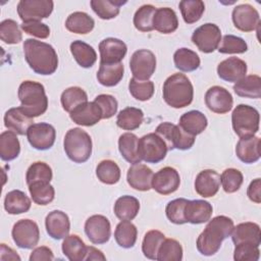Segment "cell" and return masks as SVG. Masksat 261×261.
Listing matches in <instances>:
<instances>
[{"mask_svg": "<svg viewBox=\"0 0 261 261\" xmlns=\"http://www.w3.org/2000/svg\"><path fill=\"white\" fill-rule=\"evenodd\" d=\"M23 53L29 66L38 74L50 75L58 67L57 53L50 44L27 39L23 42Z\"/></svg>", "mask_w": 261, "mask_h": 261, "instance_id": "6da1fadb", "label": "cell"}, {"mask_svg": "<svg viewBox=\"0 0 261 261\" xmlns=\"http://www.w3.org/2000/svg\"><path fill=\"white\" fill-rule=\"evenodd\" d=\"M233 221L225 215H218L209 219L205 229L197 239V250L204 256L216 254L222 241L228 238L233 229Z\"/></svg>", "mask_w": 261, "mask_h": 261, "instance_id": "7a4b0ae2", "label": "cell"}, {"mask_svg": "<svg viewBox=\"0 0 261 261\" xmlns=\"http://www.w3.org/2000/svg\"><path fill=\"white\" fill-rule=\"evenodd\" d=\"M163 99L173 108L189 106L194 98V88L189 77L184 73H173L163 84Z\"/></svg>", "mask_w": 261, "mask_h": 261, "instance_id": "3957f363", "label": "cell"}, {"mask_svg": "<svg viewBox=\"0 0 261 261\" xmlns=\"http://www.w3.org/2000/svg\"><path fill=\"white\" fill-rule=\"evenodd\" d=\"M20 107L31 117L44 114L48 108V98L42 84L34 81H24L18 87Z\"/></svg>", "mask_w": 261, "mask_h": 261, "instance_id": "277c9868", "label": "cell"}, {"mask_svg": "<svg viewBox=\"0 0 261 261\" xmlns=\"http://www.w3.org/2000/svg\"><path fill=\"white\" fill-rule=\"evenodd\" d=\"M63 147L67 157L75 163H84L92 154V139L90 135L80 128H70L64 137Z\"/></svg>", "mask_w": 261, "mask_h": 261, "instance_id": "5b68a950", "label": "cell"}, {"mask_svg": "<svg viewBox=\"0 0 261 261\" xmlns=\"http://www.w3.org/2000/svg\"><path fill=\"white\" fill-rule=\"evenodd\" d=\"M259 121L258 110L250 105L240 104L231 113V125L240 138L255 136L259 130Z\"/></svg>", "mask_w": 261, "mask_h": 261, "instance_id": "8992f818", "label": "cell"}, {"mask_svg": "<svg viewBox=\"0 0 261 261\" xmlns=\"http://www.w3.org/2000/svg\"><path fill=\"white\" fill-rule=\"evenodd\" d=\"M155 133L159 135L165 142L168 150H189L195 143V137L186 133L179 125H175L171 122L160 123Z\"/></svg>", "mask_w": 261, "mask_h": 261, "instance_id": "52a82bcc", "label": "cell"}, {"mask_svg": "<svg viewBox=\"0 0 261 261\" xmlns=\"http://www.w3.org/2000/svg\"><path fill=\"white\" fill-rule=\"evenodd\" d=\"M168 148L163 139L156 133H150L139 139V154L147 163H158L162 161Z\"/></svg>", "mask_w": 261, "mask_h": 261, "instance_id": "ba28073f", "label": "cell"}, {"mask_svg": "<svg viewBox=\"0 0 261 261\" xmlns=\"http://www.w3.org/2000/svg\"><path fill=\"white\" fill-rule=\"evenodd\" d=\"M221 41V31L219 27L212 22H207L196 29L192 35V42L204 53H212L218 49Z\"/></svg>", "mask_w": 261, "mask_h": 261, "instance_id": "9c48e42d", "label": "cell"}, {"mask_svg": "<svg viewBox=\"0 0 261 261\" xmlns=\"http://www.w3.org/2000/svg\"><path fill=\"white\" fill-rule=\"evenodd\" d=\"M11 236L13 242L21 249L35 248L40 240L38 224L31 219H20L12 227Z\"/></svg>", "mask_w": 261, "mask_h": 261, "instance_id": "30bf717a", "label": "cell"}, {"mask_svg": "<svg viewBox=\"0 0 261 261\" xmlns=\"http://www.w3.org/2000/svg\"><path fill=\"white\" fill-rule=\"evenodd\" d=\"M54 3L51 0H20L17 4V13L22 22L41 21L53 11Z\"/></svg>", "mask_w": 261, "mask_h": 261, "instance_id": "8fae6325", "label": "cell"}, {"mask_svg": "<svg viewBox=\"0 0 261 261\" xmlns=\"http://www.w3.org/2000/svg\"><path fill=\"white\" fill-rule=\"evenodd\" d=\"M129 67L135 79L139 81H148L155 72L156 57L150 50H137L130 57Z\"/></svg>", "mask_w": 261, "mask_h": 261, "instance_id": "7c38bea8", "label": "cell"}, {"mask_svg": "<svg viewBox=\"0 0 261 261\" xmlns=\"http://www.w3.org/2000/svg\"><path fill=\"white\" fill-rule=\"evenodd\" d=\"M27 138L31 146L37 150L50 149L56 139V130L53 125L47 122L34 123L27 132Z\"/></svg>", "mask_w": 261, "mask_h": 261, "instance_id": "4fadbf2b", "label": "cell"}, {"mask_svg": "<svg viewBox=\"0 0 261 261\" xmlns=\"http://www.w3.org/2000/svg\"><path fill=\"white\" fill-rule=\"evenodd\" d=\"M85 232L91 243L102 245L110 239L111 225L107 217L100 214L92 215L85 222Z\"/></svg>", "mask_w": 261, "mask_h": 261, "instance_id": "5bb4252c", "label": "cell"}, {"mask_svg": "<svg viewBox=\"0 0 261 261\" xmlns=\"http://www.w3.org/2000/svg\"><path fill=\"white\" fill-rule=\"evenodd\" d=\"M205 104L212 112L224 114L231 110L233 99L225 88L213 86L209 88L205 94Z\"/></svg>", "mask_w": 261, "mask_h": 261, "instance_id": "9a60e30c", "label": "cell"}, {"mask_svg": "<svg viewBox=\"0 0 261 261\" xmlns=\"http://www.w3.org/2000/svg\"><path fill=\"white\" fill-rule=\"evenodd\" d=\"M180 184V176L176 169L166 166L158 170L152 178V189L160 195L174 193Z\"/></svg>", "mask_w": 261, "mask_h": 261, "instance_id": "2e32d148", "label": "cell"}, {"mask_svg": "<svg viewBox=\"0 0 261 261\" xmlns=\"http://www.w3.org/2000/svg\"><path fill=\"white\" fill-rule=\"evenodd\" d=\"M234 27L242 32L255 31L260 24L259 12L250 4H240L236 6L231 13Z\"/></svg>", "mask_w": 261, "mask_h": 261, "instance_id": "e0dca14e", "label": "cell"}, {"mask_svg": "<svg viewBox=\"0 0 261 261\" xmlns=\"http://www.w3.org/2000/svg\"><path fill=\"white\" fill-rule=\"evenodd\" d=\"M100 63H118L124 58L127 47L125 43L116 38H106L99 44Z\"/></svg>", "mask_w": 261, "mask_h": 261, "instance_id": "ac0fdd59", "label": "cell"}, {"mask_svg": "<svg viewBox=\"0 0 261 261\" xmlns=\"http://www.w3.org/2000/svg\"><path fill=\"white\" fill-rule=\"evenodd\" d=\"M69 117L79 125L92 126L102 119V111L94 101L86 102L69 112Z\"/></svg>", "mask_w": 261, "mask_h": 261, "instance_id": "d6986e66", "label": "cell"}, {"mask_svg": "<svg viewBox=\"0 0 261 261\" xmlns=\"http://www.w3.org/2000/svg\"><path fill=\"white\" fill-rule=\"evenodd\" d=\"M153 171L150 167L145 164L136 163L133 164L126 173V180L130 188L146 192L152 189V178H153Z\"/></svg>", "mask_w": 261, "mask_h": 261, "instance_id": "ffe728a7", "label": "cell"}, {"mask_svg": "<svg viewBox=\"0 0 261 261\" xmlns=\"http://www.w3.org/2000/svg\"><path fill=\"white\" fill-rule=\"evenodd\" d=\"M220 187V175L213 169H204L195 179V191L203 198H210L217 194Z\"/></svg>", "mask_w": 261, "mask_h": 261, "instance_id": "44dd1931", "label": "cell"}, {"mask_svg": "<svg viewBox=\"0 0 261 261\" xmlns=\"http://www.w3.org/2000/svg\"><path fill=\"white\" fill-rule=\"evenodd\" d=\"M47 233L54 240L64 239L70 230V221L66 213L60 210L49 212L45 219Z\"/></svg>", "mask_w": 261, "mask_h": 261, "instance_id": "7402d4cb", "label": "cell"}, {"mask_svg": "<svg viewBox=\"0 0 261 261\" xmlns=\"http://www.w3.org/2000/svg\"><path fill=\"white\" fill-rule=\"evenodd\" d=\"M247 63L238 57H228L217 66L218 76L228 83H237L246 76Z\"/></svg>", "mask_w": 261, "mask_h": 261, "instance_id": "603a6c76", "label": "cell"}, {"mask_svg": "<svg viewBox=\"0 0 261 261\" xmlns=\"http://www.w3.org/2000/svg\"><path fill=\"white\" fill-rule=\"evenodd\" d=\"M33 122L34 118L29 116L20 106L8 109L4 115L5 127L20 136L27 135L30 126L34 124Z\"/></svg>", "mask_w": 261, "mask_h": 261, "instance_id": "cb8c5ba5", "label": "cell"}, {"mask_svg": "<svg viewBox=\"0 0 261 261\" xmlns=\"http://www.w3.org/2000/svg\"><path fill=\"white\" fill-rule=\"evenodd\" d=\"M212 213V205L205 200H189L185 207L186 220L192 224H201L209 221Z\"/></svg>", "mask_w": 261, "mask_h": 261, "instance_id": "d4e9b609", "label": "cell"}, {"mask_svg": "<svg viewBox=\"0 0 261 261\" xmlns=\"http://www.w3.org/2000/svg\"><path fill=\"white\" fill-rule=\"evenodd\" d=\"M236 154L244 163L251 164L260 159V138H241L236 146Z\"/></svg>", "mask_w": 261, "mask_h": 261, "instance_id": "484cf974", "label": "cell"}, {"mask_svg": "<svg viewBox=\"0 0 261 261\" xmlns=\"http://www.w3.org/2000/svg\"><path fill=\"white\" fill-rule=\"evenodd\" d=\"M231 240L234 245L240 243H253L257 246L261 244L260 226L255 222H243L233 226Z\"/></svg>", "mask_w": 261, "mask_h": 261, "instance_id": "4316f807", "label": "cell"}, {"mask_svg": "<svg viewBox=\"0 0 261 261\" xmlns=\"http://www.w3.org/2000/svg\"><path fill=\"white\" fill-rule=\"evenodd\" d=\"M178 125L188 134L196 137L203 133L207 125V117L199 110H191L184 113L178 121Z\"/></svg>", "mask_w": 261, "mask_h": 261, "instance_id": "83f0119b", "label": "cell"}, {"mask_svg": "<svg viewBox=\"0 0 261 261\" xmlns=\"http://www.w3.org/2000/svg\"><path fill=\"white\" fill-rule=\"evenodd\" d=\"M178 19L173 9L169 7L158 8L153 18V28L161 34H171L176 31Z\"/></svg>", "mask_w": 261, "mask_h": 261, "instance_id": "f1b7e54d", "label": "cell"}, {"mask_svg": "<svg viewBox=\"0 0 261 261\" xmlns=\"http://www.w3.org/2000/svg\"><path fill=\"white\" fill-rule=\"evenodd\" d=\"M118 149L121 156L129 163L136 164L142 161L139 154V138L133 133H124L118 139Z\"/></svg>", "mask_w": 261, "mask_h": 261, "instance_id": "f546056e", "label": "cell"}, {"mask_svg": "<svg viewBox=\"0 0 261 261\" xmlns=\"http://www.w3.org/2000/svg\"><path fill=\"white\" fill-rule=\"evenodd\" d=\"M233 91L243 98L259 99L261 97V77L257 74L244 76L233 85Z\"/></svg>", "mask_w": 261, "mask_h": 261, "instance_id": "4dcf8cb0", "label": "cell"}, {"mask_svg": "<svg viewBox=\"0 0 261 261\" xmlns=\"http://www.w3.org/2000/svg\"><path fill=\"white\" fill-rule=\"evenodd\" d=\"M31 199L19 190L8 192L4 199V209L8 214L12 215L28 212L31 208Z\"/></svg>", "mask_w": 261, "mask_h": 261, "instance_id": "1f68e13d", "label": "cell"}, {"mask_svg": "<svg viewBox=\"0 0 261 261\" xmlns=\"http://www.w3.org/2000/svg\"><path fill=\"white\" fill-rule=\"evenodd\" d=\"M124 67L121 62L118 63H100L99 70L97 71L98 82L105 87L116 86L123 76Z\"/></svg>", "mask_w": 261, "mask_h": 261, "instance_id": "d6a6232c", "label": "cell"}, {"mask_svg": "<svg viewBox=\"0 0 261 261\" xmlns=\"http://www.w3.org/2000/svg\"><path fill=\"white\" fill-rule=\"evenodd\" d=\"M70 52L77 64L84 68L92 67L97 60L95 49L81 40L73 41L70 44Z\"/></svg>", "mask_w": 261, "mask_h": 261, "instance_id": "836d02e7", "label": "cell"}, {"mask_svg": "<svg viewBox=\"0 0 261 261\" xmlns=\"http://www.w3.org/2000/svg\"><path fill=\"white\" fill-rule=\"evenodd\" d=\"M87 246L76 234H67L62 243V253L69 261H83L87 255Z\"/></svg>", "mask_w": 261, "mask_h": 261, "instance_id": "e575fe53", "label": "cell"}, {"mask_svg": "<svg viewBox=\"0 0 261 261\" xmlns=\"http://www.w3.org/2000/svg\"><path fill=\"white\" fill-rule=\"evenodd\" d=\"M140 202L128 195L119 197L114 204V213L120 220H133L139 213Z\"/></svg>", "mask_w": 261, "mask_h": 261, "instance_id": "d590c367", "label": "cell"}, {"mask_svg": "<svg viewBox=\"0 0 261 261\" xmlns=\"http://www.w3.org/2000/svg\"><path fill=\"white\" fill-rule=\"evenodd\" d=\"M12 130H5L0 135V157L3 161L15 159L20 152L18 138Z\"/></svg>", "mask_w": 261, "mask_h": 261, "instance_id": "8d00e7d4", "label": "cell"}, {"mask_svg": "<svg viewBox=\"0 0 261 261\" xmlns=\"http://www.w3.org/2000/svg\"><path fill=\"white\" fill-rule=\"evenodd\" d=\"M95 25L93 17L83 11H75L68 15L65 21V28L74 34L85 35L90 33Z\"/></svg>", "mask_w": 261, "mask_h": 261, "instance_id": "74e56055", "label": "cell"}, {"mask_svg": "<svg viewBox=\"0 0 261 261\" xmlns=\"http://www.w3.org/2000/svg\"><path fill=\"white\" fill-rule=\"evenodd\" d=\"M138 230L129 220H121L115 228L114 239L117 245L124 249L133 248L137 242Z\"/></svg>", "mask_w": 261, "mask_h": 261, "instance_id": "f35d334b", "label": "cell"}, {"mask_svg": "<svg viewBox=\"0 0 261 261\" xmlns=\"http://www.w3.org/2000/svg\"><path fill=\"white\" fill-rule=\"evenodd\" d=\"M173 62L175 67L180 71L190 72L199 68L201 60L199 55L193 50L179 48L173 54Z\"/></svg>", "mask_w": 261, "mask_h": 261, "instance_id": "ab89813d", "label": "cell"}, {"mask_svg": "<svg viewBox=\"0 0 261 261\" xmlns=\"http://www.w3.org/2000/svg\"><path fill=\"white\" fill-rule=\"evenodd\" d=\"M143 120L144 112L140 108L126 107L117 114L116 124L124 130H134L140 127Z\"/></svg>", "mask_w": 261, "mask_h": 261, "instance_id": "60d3db41", "label": "cell"}, {"mask_svg": "<svg viewBox=\"0 0 261 261\" xmlns=\"http://www.w3.org/2000/svg\"><path fill=\"white\" fill-rule=\"evenodd\" d=\"M126 1L121 0H92L90 2L93 11L102 19H111L118 15L120 6Z\"/></svg>", "mask_w": 261, "mask_h": 261, "instance_id": "b9f144b4", "label": "cell"}, {"mask_svg": "<svg viewBox=\"0 0 261 261\" xmlns=\"http://www.w3.org/2000/svg\"><path fill=\"white\" fill-rule=\"evenodd\" d=\"M33 201L38 205H48L54 200L55 190L50 182L36 181L28 186Z\"/></svg>", "mask_w": 261, "mask_h": 261, "instance_id": "7bdbcfd3", "label": "cell"}, {"mask_svg": "<svg viewBox=\"0 0 261 261\" xmlns=\"http://www.w3.org/2000/svg\"><path fill=\"white\" fill-rule=\"evenodd\" d=\"M120 168L112 160H102L96 167L98 179L105 185H114L120 179Z\"/></svg>", "mask_w": 261, "mask_h": 261, "instance_id": "ee69618b", "label": "cell"}, {"mask_svg": "<svg viewBox=\"0 0 261 261\" xmlns=\"http://www.w3.org/2000/svg\"><path fill=\"white\" fill-rule=\"evenodd\" d=\"M60 102L66 112H71L79 105L88 102V95L80 87H70L62 92Z\"/></svg>", "mask_w": 261, "mask_h": 261, "instance_id": "f6af8a7d", "label": "cell"}, {"mask_svg": "<svg viewBox=\"0 0 261 261\" xmlns=\"http://www.w3.org/2000/svg\"><path fill=\"white\" fill-rule=\"evenodd\" d=\"M165 240L164 233L159 230H149L142 243V252L144 256L150 260H157V253L162 242Z\"/></svg>", "mask_w": 261, "mask_h": 261, "instance_id": "bcb514c9", "label": "cell"}, {"mask_svg": "<svg viewBox=\"0 0 261 261\" xmlns=\"http://www.w3.org/2000/svg\"><path fill=\"white\" fill-rule=\"evenodd\" d=\"M178 6L181 16L188 24L198 21L205 11V4L201 0H182L179 2Z\"/></svg>", "mask_w": 261, "mask_h": 261, "instance_id": "7dc6e473", "label": "cell"}, {"mask_svg": "<svg viewBox=\"0 0 261 261\" xmlns=\"http://www.w3.org/2000/svg\"><path fill=\"white\" fill-rule=\"evenodd\" d=\"M157 8L151 4L141 6L134 15V25L140 32H151L153 28V18Z\"/></svg>", "mask_w": 261, "mask_h": 261, "instance_id": "c3c4849f", "label": "cell"}, {"mask_svg": "<svg viewBox=\"0 0 261 261\" xmlns=\"http://www.w3.org/2000/svg\"><path fill=\"white\" fill-rule=\"evenodd\" d=\"M182 259V247L174 239H165L157 253L158 261H180Z\"/></svg>", "mask_w": 261, "mask_h": 261, "instance_id": "681fc988", "label": "cell"}, {"mask_svg": "<svg viewBox=\"0 0 261 261\" xmlns=\"http://www.w3.org/2000/svg\"><path fill=\"white\" fill-rule=\"evenodd\" d=\"M53 173L51 167L41 161L34 162L27 170L25 174V181L27 185H31L36 181H45V182H50L52 179Z\"/></svg>", "mask_w": 261, "mask_h": 261, "instance_id": "f907efd6", "label": "cell"}, {"mask_svg": "<svg viewBox=\"0 0 261 261\" xmlns=\"http://www.w3.org/2000/svg\"><path fill=\"white\" fill-rule=\"evenodd\" d=\"M130 95L139 101H148L154 94V83L151 81H139L135 77L130 79L128 84Z\"/></svg>", "mask_w": 261, "mask_h": 261, "instance_id": "816d5d0a", "label": "cell"}, {"mask_svg": "<svg viewBox=\"0 0 261 261\" xmlns=\"http://www.w3.org/2000/svg\"><path fill=\"white\" fill-rule=\"evenodd\" d=\"M0 39L5 44H18L22 40V34L18 23L13 19H4L0 23Z\"/></svg>", "mask_w": 261, "mask_h": 261, "instance_id": "f5cc1de1", "label": "cell"}, {"mask_svg": "<svg viewBox=\"0 0 261 261\" xmlns=\"http://www.w3.org/2000/svg\"><path fill=\"white\" fill-rule=\"evenodd\" d=\"M243 181V173L236 168H227L220 175V184L223 191L227 194H232L239 191Z\"/></svg>", "mask_w": 261, "mask_h": 261, "instance_id": "db71d44e", "label": "cell"}, {"mask_svg": "<svg viewBox=\"0 0 261 261\" xmlns=\"http://www.w3.org/2000/svg\"><path fill=\"white\" fill-rule=\"evenodd\" d=\"M248 50V45L244 39L225 35L221 40V45L218 47V52L222 54H242Z\"/></svg>", "mask_w": 261, "mask_h": 261, "instance_id": "11a10c76", "label": "cell"}, {"mask_svg": "<svg viewBox=\"0 0 261 261\" xmlns=\"http://www.w3.org/2000/svg\"><path fill=\"white\" fill-rule=\"evenodd\" d=\"M189 200L185 198L174 199L166 205L165 214L168 220L174 224H184L187 223L185 217V207Z\"/></svg>", "mask_w": 261, "mask_h": 261, "instance_id": "9f6ffc18", "label": "cell"}, {"mask_svg": "<svg viewBox=\"0 0 261 261\" xmlns=\"http://www.w3.org/2000/svg\"><path fill=\"white\" fill-rule=\"evenodd\" d=\"M233 259L236 261H258L260 257L259 246L253 243H240L234 245Z\"/></svg>", "mask_w": 261, "mask_h": 261, "instance_id": "6f0895ef", "label": "cell"}, {"mask_svg": "<svg viewBox=\"0 0 261 261\" xmlns=\"http://www.w3.org/2000/svg\"><path fill=\"white\" fill-rule=\"evenodd\" d=\"M94 102L100 107L102 111V119L111 118L114 114H116L118 103H117V100L112 95H108V94L98 95L95 98Z\"/></svg>", "mask_w": 261, "mask_h": 261, "instance_id": "680465c9", "label": "cell"}, {"mask_svg": "<svg viewBox=\"0 0 261 261\" xmlns=\"http://www.w3.org/2000/svg\"><path fill=\"white\" fill-rule=\"evenodd\" d=\"M21 30L34 37L40 38V39H46L50 35V29L47 24L41 22V21H28L22 22L20 24Z\"/></svg>", "mask_w": 261, "mask_h": 261, "instance_id": "91938a15", "label": "cell"}, {"mask_svg": "<svg viewBox=\"0 0 261 261\" xmlns=\"http://www.w3.org/2000/svg\"><path fill=\"white\" fill-rule=\"evenodd\" d=\"M53 259H54V255L52 250L46 246L35 248L30 256V261H42V260L49 261Z\"/></svg>", "mask_w": 261, "mask_h": 261, "instance_id": "94428289", "label": "cell"}, {"mask_svg": "<svg viewBox=\"0 0 261 261\" xmlns=\"http://www.w3.org/2000/svg\"><path fill=\"white\" fill-rule=\"evenodd\" d=\"M248 198L254 202L259 204L261 202V180L260 178L253 179L247 190Z\"/></svg>", "mask_w": 261, "mask_h": 261, "instance_id": "6125c7cd", "label": "cell"}, {"mask_svg": "<svg viewBox=\"0 0 261 261\" xmlns=\"http://www.w3.org/2000/svg\"><path fill=\"white\" fill-rule=\"evenodd\" d=\"M0 253L1 260H20V257L16 254V252L11 248L7 247L5 244H1Z\"/></svg>", "mask_w": 261, "mask_h": 261, "instance_id": "be15d7a7", "label": "cell"}, {"mask_svg": "<svg viewBox=\"0 0 261 261\" xmlns=\"http://www.w3.org/2000/svg\"><path fill=\"white\" fill-rule=\"evenodd\" d=\"M85 260L87 261H91V260H106V257L104 256V254L96 249L95 247H88L87 248V255H86V258Z\"/></svg>", "mask_w": 261, "mask_h": 261, "instance_id": "e7e4bbea", "label": "cell"}]
</instances>
